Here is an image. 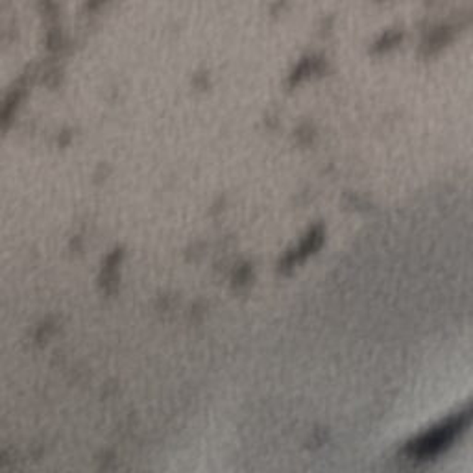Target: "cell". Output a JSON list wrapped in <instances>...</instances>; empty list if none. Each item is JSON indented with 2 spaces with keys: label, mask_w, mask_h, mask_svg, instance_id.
<instances>
[{
  "label": "cell",
  "mask_w": 473,
  "mask_h": 473,
  "mask_svg": "<svg viewBox=\"0 0 473 473\" xmlns=\"http://www.w3.org/2000/svg\"><path fill=\"white\" fill-rule=\"evenodd\" d=\"M466 422H468V414L455 418V420L447 422L445 425L438 427V429L431 431L429 435L422 436L416 444H413V453L418 455V457H431V455L438 453L453 440L457 433L462 431Z\"/></svg>",
  "instance_id": "1"
}]
</instances>
